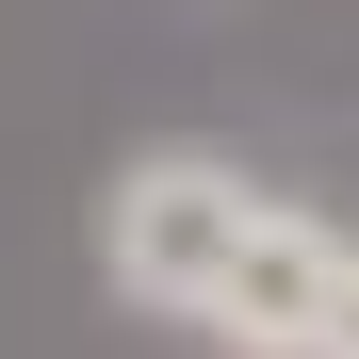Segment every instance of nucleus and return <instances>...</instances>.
I'll return each instance as SVG.
<instances>
[{"mask_svg": "<svg viewBox=\"0 0 359 359\" xmlns=\"http://www.w3.org/2000/svg\"><path fill=\"white\" fill-rule=\"evenodd\" d=\"M245 229H262V180H245V163H212V147H147V163H114V196H98V262H114L131 311L212 327Z\"/></svg>", "mask_w": 359, "mask_h": 359, "instance_id": "1", "label": "nucleus"}, {"mask_svg": "<svg viewBox=\"0 0 359 359\" xmlns=\"http://www.w3.org/2000/svg\"><path fill=\"white\" fill-rule=\"evenodd\" d=\"M327 262H343V229H311L294 196H262L245 262H229V294H212V343H245V359H311V327H327Z\"/></svg>", "mask_w": 359, "mask_h": 359, "instance_id": "2", "label": "nucleus"}, {"mask_svg": "<svg viewBox=\"0 0 359 359\" xmlns=\"http://www.w3.org/2000/svg\"><path fill=\"white\" fill-rule=\"evenodd\" d=\"M311 359H359V245L327 262V327H311Z\"/></svg>", "mask_w": 359, "mask_h": 359, "instance_id": "3", "label": "nucleus"}]
</instances>
